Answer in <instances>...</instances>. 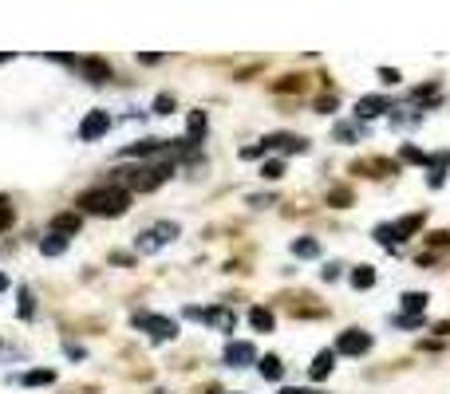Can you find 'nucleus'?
<instances>
[{
	"label": "nucleus",
	"instance_id": "20",
	"mask_svg": "<svg viewBox=\"0 0 450 394\" xmlns=\"http://www.w3.org/2000/svg\"><path fill=\"white\" fill-rule=\"evenodd\" d=\"M190 142H201V134H206V110H190Z\"/></svg>",
	"mask_w": 450,
	"mask_h": 394
},
{
	"label": "nucleus",
	"instance_id": "22",
	"mask_svg": "<svg viewBox=\"0 0 450 394\" xmlns=\"http://www.w3.org/2000/svg\"><path fill=\"white\" fill-rule=\"evenodd\" d=\"M280 174H285V162H280V158H269V162L261 166V177H269V182H277Z\"/></svg>",
	"mask_w": 450,
	"mask_h": 394
},
{
	"label": "nucleus",
	"instance_id": "10",
	"mask_svg": "<svg viewBox=\"0 0 450 394\" xmlns=\"http://www.w3.org/2000/svg\"><path fill=\"white\" fill-rule=\"evenodd\" d=\"M201 324H210V327H221V331H233V312H225V307H210V312H201Z\"/></svg>",
	"mask_w": 450,
	"mask_h": 394
},
{
	"label": "nucleus",
	"instance_id": "35",
	"mask_svg": "<svg viewBox=\"0 0 450 394\" xmlns=\"http://www.w3.org/2000/svg\"><path fill=\"white\" fill-rule=\"evenodd\" d=\"M4 288H8V276H4V272H0V292H4Z\"/></svg>",
	"mask_w": 450,
	"mask_h": 394
},
{
	"label": "nucleus",
	"instance_id": "27",
	"mask_svg": "<svg viewBox=\"0 0 450 394\" xmlns=\"http://www.w3.org/2000/svg\"><path fill=\"white\" fill-rule=\"evenodd\" d=\"M12 225V205H8V197H0V233Z\"/></svg>",
	"mask_w": 450,
	"mask_h": 394
},
{
	"label": "nucleus",
	"instance_id": "15",
	"mask_svg": "<svg viewBox=\"0 0 450 394\" xmlns=\"http://www.w3.org/2000/svg\"><path fill=\"white\" fill-rule=\"evenodd\" d=\"M427 300H430L427 292H403L399 307H403V315H419L423 307H427Z\"/></svg>",
	"mask_w": 450,
	"mask_h": 394
},
{
	"label": "nucleus",
	"instance_id": "26",
	"mask_svg": "<svg viewBox=\"0 0 450 394\" xmlns=\"http://www.w3.org/2000/svg\"><path fill=\"white\" fill-rule=\"evenodd\" d=\"M328 201H332V205H340V209H344V205L351 201V189H344V186H340V189H332V193H328Z\"/></svg>",
	"mask_w": 450,
	"mask_h": 394
},
{
	"label": "nucleus",
	"instance_id": "29",
	"mask_svg": "<svg viewBox=\"0 0 450 394\" xmlns=\"http://www.w3.org/2000/svg\"><path fill=\"white\" fill-rule=\"evenodd\" d=\"M395 324L407 327V331H415V327H423V315H395Z\"/></svg>",
	"mask_w": 450,
	"mask_h": 394
},
{
	"label": "nucleus",
	"instance_id": "36",
	"mask_svg": "<svg viewBox=\"0 0 450 394\" xmlns=\"http://www.w3.org/2000/svg\"><path fill=\"white\" fill-rule=\"evenodd\" d=\"M280 394H300V390H296V386H285V390H280Z\"/></svg>",
	"mask_w": 450,
	"mask_h": 394
},
{
	"label": "nucleus",
	"instance_id": "8",
	"mask_svg": "<svg viewBox=\"0 0 450 394\" xmlns=\"http://www.w3.org/2000/svg\"><path fill=\"white\" fill-rule=\"evenodd\" d=\"M383 110H391V99H383V95H363L360 103H356V115L360 118H375V115H383Z\"/></svg>",
	"mask_w": 450,
	"mask_h": 394
},
{
	"label": "nucleus",
	"instance_id": "34",
	"mask_svg": "<svg viewBox=\"0 0 450 394\" xmlns=\"http://www.w3.org/2000/svg\"><path fill=\"white\" fill-rule=\"evenodd\" d=\"M201 394H221V386H206V390H201Z\"/></svg>",
	"mask_w": 450,
	"mask_h": 394
},
{
	"label": "nucleus",
	"instance_id": "6",
	"mask_svg": "<svg viewBox=\"0 0 450 394\" xmlns=\"http://www.w3.org/2000/svg\"><path fill=\"white\" fill-rule=\"evenodd\" d=\"M80 71H83V79H87V83H95V87H103V83L111 79V68L103 63L99 56H87V59H80Z\"/></svg>",
	"mask_w": 450,
	"mask_h": 394
},
{
	"label": "nucleus",
	"instance_id": "31",
	"mask_svg": "<svg viewBox=\"0 0 450 394\" xmlns=\"http://www.w3.org/2000/svg\"><path fill=\"white\" fill-rule=\"evenodd\" d=\"M380 79H383V83H399V71H391V68H380Z\"/></svg>",
	"mask_w": 450,
	"mask_h": 394
},
{
	"label": "nucleus",
	"instance_id": "1",
	"mask_svg": "<svg viewBox=\"0 0 450 394\" xmlns=\"http://www.w3.org/2000/svg\"><path fill=\"white\" fill-rule=\"evenodd\" d=\"M80 213H95V217H123L130 205V193L119 186H99V189H87L80 193Z\"/></svg>",
	"mask_w": 450,
	"mask_h": 394
},
{
	"label": "nucleus",
	"instance_id": "18",
	"mask_svg": "<svg viewBox=\"0 0 450 394\" xmlns=\"http://www.w3.org/2000/svg\"><path fill=\"white\" fill-rule=\"evenodd\" d=\"M261 374H265L269 383H277L280 374H285V363H280L277 355H265V359H261Z\"/></svg>",
	"mask_w": 450,
	"mask_h": 394
},
{
	"label": "nucleus",
	"instance_id": "12",
	"mask_svg": "<svg viewBox=\"0 0 450 394\" xmlns=\"http://www.w3.org/2000/svg\"><path fill=\"white\" fill-rule=\"evenodd\" d=\"M249 324H253V331H261V335H269L273 327H277V319H273V312L269 307H249Z\"/></svg>",
	"mask_w": 450,
	"mask_h": 394
},
{
	"label": "nucleus",
	"instance_id": "13",
	"mask_svg": "<svg viewBox=\"0 0 450 394\" xmlns=\"http://www.w3.org/2000/svg\"><path fill=\"white\" fill-rule=\"evenodd\" d=\"M423 229V213H411V217H403V221H395V241H407V236H415Z\"/></svg>",
	"mask_w": 450,
	"mask_h": 394
},
{
	"label": "nucleus",
	"instance_id": "25",
	"mask_svg": "<svg viewBox=\"0 0 450 394\" xmlns=\"http://www.w3.org/2000/svg\"><path fill=\"white\" fill-rule=\"evenodd\" d=\"M32 312H36V304H32V292H28V288H20V315H24V319H32Z\"/></svg>",
	"mask_w": 450,
	"mask_h": 394
},
{
	"label": "nucleus",
	"instance_id": "7",
	"mask_svg": "<svg viewBox=\"0 0 450 394\" xmlns=\"http://www.w3.org/2000/svg\"><path fill=\"white\" fill-rule=\"evenodd\" d=\"M221 359H225V367H249L253 359H257V351H253V343H237V339H233Z\"/></svg>",
	"mask_w": 450,
	"mask_h": 394
},
{
	"label": "nucleus",
	"instance_id": "5",
	"mask_svg": "<svg viewBox=\"0 0 450 394\" xmlns=\"http://www.w3.org/2000/svg\"><path fill=\"white\" fill-rule=\"evenodd\" d=\"M368 347H371V335L360 331V327H348L336 339V355H368Z\"/></svg>",
	"mask_w": 450,
	"mask_h": 394
},
{
	"label": "nucleus",
	"instance_id": "28",
	"mask_svg": "<svg viewBox=\"0 0 450 394\" xmlns=\"http://www.w3.org/2000/svg\"><path fill=\"white\" fill-rule=\"evenodd\" d=\"M170 110H174V99L170 95H158V99H154V115H170Z\"/></svg>",
	"mask_w": 450,
	"mask_h": 394
},
{
	"label": "nucleus",
	"instance_id": "3",
	"mask_svg": "<svg viewBox=\"0 0 450 394\" xmlns=\"http://www.w3.org/2000/svg\"><path fill=\"white\" fill-rule=\"evenodd\" d=\"M174 236H178V225L162 221V225H154V229H146V233H139L135 248H139V253H154L158 245H166V241H174Z\"/></svg>",
	"mask_w": 450,
	"mask_h": 394
},
{
	"label": "nucleus",
	"instance_id": "37",
	"mask_svg": "<svg viewBox=\"0 0 450 394\" xmlns=\"http://www.w3.org/2000/svg\"><path fill=\"white\" fill-rule=\"evenodd\" d=\"M300 394H320V390H300Z\"/></svg>",
	"mask_w": 450,
	"mask_h": 394
},
{
	"label": "nucleus",
	"instance_id": "16",
	"mask_svg": "<svg viewBox=\"0 0 450 394\" xmlns=\"http://www.w3.org/2000/svg\"><path fill=\"white\" fill-rule=\"evenodd\" d=\"M63 248H68V236H60V233H48V236L40 241V253H44V256H60Z\"/></svg>",
	"mask_w": 450,
	"mask_h": 394
},
{
	"label": "nucleus",
	"instance_id": "17",
	"mask_svg": "<svg viewBox=\"0 0 450 394\" xmlns=\"http://www.w3.org/2000/svg\"><path fill=\"white\" fill-rule=\"evenodd\" d=\"M20 383H24V386H48V383H56V371L40 367V371H28V374H20Z\"/></svg>",
	"mask_w": 450,
	"mask_h": 394
},
{
	"label": "nucleus",
	"instance_id": "14",
	"mask_svg": "<svg viewBox=\"0 0 450 394\" xmlns=\"http://www.w3.org/2000/svg\"><path fill=\"white\" fill-rule=\"evenodd\" d=\"M80 213H60L56 221H51V233H60V236H71V233H80Z\"/></svg>",
	"mask_w": 450,
	"mask_h": 394
},
{
	"label": "nucleus",
	"instance_id": "33",
	"mask_svg": "<svg viewBox=\"0 0 450 394\" xmlns=\"http://www.w3.org/2000/svg\"><path fill=\"white\" fill-rule=\"evenodd\" d=\"M324 280H340V265H328V268H324Z\"/></svg>",
	"mask_w": 450,
	"mask_h": 394
},
{
	"label": "nucleus",
	"instance_id": "4",
	"mask_svg": "<svg viewBox=\"0 0 450 394\" xmlns=\"http://www.w3.org/2000/svg\"><path fill=\"white\" fill-rule=\"evenodd\" d=\"M107 130H111V115H107V110H87L83 122H80V138H83V142H99Z\"/></svg>",
	"mask_w": 450,
	"mask_h": 394
},
{
	"label": "nucleus",
	"instance_id": "21",
	"mask_svg": "<svg viewBox=\"0 0 450 394\" xmlns=\"http://www.w3.org/2000/svg\"><path fill=\"white\" fill-rule=\"evenodd\" d=\"M292 253L296 256H320V245H316L312 236H300V241H292Z\"/></svg>",
	"mask_w": 450,
	"mask_h": 394
},
{
	"label": "nucleus",
	"instance_id": "19",
	"mask_svg": "<svg viewBox=\"0 0 450 394\" xmlns=\"http://www.w3.org/2000/svg\"><path fill=\"white\" fill-rule=\"evenodd\" d=\"M371 284H375V268H371V265H363V268L351 272V288H360V292H363V288H371Z\"/></svg>",
	"mask_w": 450,
	"mask_h": 394
},
{
	"label": "nucleus",
	"instance_id": "2",
	"mask_svg": "<svg viewBox=\"0 0 450 394\" xmlns=\"http://www.w3.org/2000/svg\"><path fill=\"white\" fill-rule=\"evenodd\" d=\"M135 327L146 331L150 339H174V335H178V324H174V319L154 315V312H139V315H135Z\"/></svg>",
	"mask_w": 450,
	"mask_h": 394
},
{
	"label": "nucleus",
	"instance_id": "24",
	"mask_svg": "<svg viewBox=\"0 0 450 394\" xmlns=\"http://www.w3.org/2000/svg\"><path fill=\"white\" fill-rule=\"evenodd\" d=\"M435 99H439V87H435V83H427V87L415 91V103H435Z\"/></svg>",
	"mask_w": 450,
	"mask_h": 394
},
{
	"label": "nucleus",
	"instance_id": "32",
	"mask_svg": "<svg viewBox=\"0 0 450 394\" xmlns=\"http://www.w3.org/2000/svg\"><path fill=\"white\" fill-rule=\"evenodd\" d=\"M296 87H300V79H296V75H289L285 83H277V91H296Z\"/></svg>",
	"mask_w": 450,
	"mask_h": 394
},
{
	"label": "nucleus",
	"instance_id": "23",
	"mask_svg": "<svg viewBox=\"0 0 450 394\" xmlns=\"http://www.w3.org/2000/svg\"><path fill=\"white\" fill-rule=\"evenodd\" d=\"M403 162H415V166L430 170V154H423V150H415V146H403Z\"/></svg>",
	"mask_w": 450,
	"mask_h": 394
},
{
	"label": "nucleus",
	"instance_id": "9",
	"mask_svg": "<svg viewBox=\"0 0 450 394\" xmlns=\"http://www.w3.org/2000/svg\"><path fill=\"white\" fill-rule=\"evenodd\" d=\"M166 150H174L170 142H162V138H142V142H135V146H127V158H146V154H166Z\"/></svg>",
	"mask_w": 450,
	"mask_h": 394
},
{
	"label": "nucleus",
	"instance_id": "11",
	"mask_svg": "<svg viewBox=\"0 0 450 394\" xmlns=\"http://www.w3.org/2000/svg\"><path fill=\"white\" fill-rule=\"evenodd\" d=\"M332 367H336V351H320L316 359H312V367H308V374L320 383V379H328L332 374Z\"/></svg>",
	"mask_w": 450,
	"mask_h": 394
},
{
	"label": "nucleus",
	"instance_id": "30",
	"mask_svg": "<svg viewBox=\"0 0 450 394\" xmlns=\"http://www.w3.org/2000/svg\"><path fill=\"white\" fill-rule=\"evenodd\" d=\"M427 245H439V248H446V245H450V233H427Z\"/></svg>",
	"mask_w": 450,
	"mask_h": 394
}]
</instances>
